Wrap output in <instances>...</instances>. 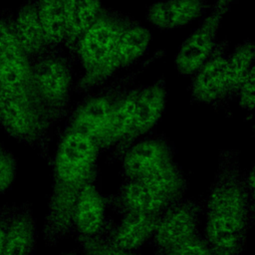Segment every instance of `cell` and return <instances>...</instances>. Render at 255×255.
<instances>
[{
    "instance_id": "27",
    "label": "cell",
    "mask_w": 255,
    "mask_h": 255,
    "mask_svg": "<svg viewBox=\"0 0 255 255\" xmlns=\"http://www.w3.org/2000/svg\"><path fill=\"white\" fill-rule=\"evenodd\" d=\"M17 174V159L13 153L0 142V193L8 190Z\"/></svg>"
},
{
    "instance_id": "19",
    "label": "cell",
    "mask_w": 255,
    "mask_h": 255,
    "mask_svg": "<svg viewBox=\"0 0 255 255\" xmlns=\"http://www.w3.org/2000/svg\"><path fill=\"white\" fill-rule=\"evenodd\" d=\"M139 86L129 88L116 105L99 140L101 151L111 150L128 133L135 109Z\"/></svg>"
},
{
    "instance_id": "6",
    "label": "cell",
    "mask_w": 255,
    "mask_h": 255,
    "mask_svg": "<svg viewBox=\"0 0 255 255\" xmlns=\"http://www.w3.org/2000/svg\"><path fill=\"white\" fill-rule=\"evenodd\" d=\"M162 55V50L157 51L138 70L106 83L100 90L90 93L70 116L65 130L82 133L92 138L98 144L111 115L122 96L130 88V85L137 76L155 60L161 58Z\"/></svg>"
},
{
    "instance_id": "32",
    "label": "cell",
    "mask_w": 255,
    "mask_h": 255,
    "mask_svg": "<svg viewBox=\"0 0 255 255\" xmlns=\"http://www.w3.org/2000/svg\"><path fill=\"white\" fill-rule=\"evenodd\" d=\"M253 125H252V133H253V136H255V113L253 115Z\"/></svg>"
},
{
    "instance_id": "1",
    "label": "cell",
    "mask_w": 255,
    "mask_h": 255,
    "mask_svg": "<svg viewBox=\"0 0 255 255\" xmlns=\"http://www.w3.org/2000/svg\"><path fill=\"white\" fill-rule=\"evenodd\" d=\"M100 152L92 138L64 129L51 160L52 186L42 229L45 246L75 235V206L85 187L98 182Z\"/></svg>"
},
{
    "instance_id": "3",
    "label": "cell",
    "mask_w": 255,
    "mask_h": 255,
    "mask_svg": "<svg viewBox=\"0 0 255 255\" xmlns=\"http://www.w3.org/2000/svg\"><path fill=\"white\" fill-rule=\"evenodd\" d=\"M130 21L131 18L119 11L102 9L79 42L77 61L81 63L84 73L75 84L74 92H91L108 83L119 71L116 63L117 45Z\"/></svg>"
},
{
    "instance_id": "21",
    "label": "cell",
    "mask_w": 255,
    "mask_h": 255,
    "mask_svg": "<svg viewBox=\"0 0 255 255\" xmlns=\"http://www.w3.org/2000/svg\"><path fill=\"white\" fill-rule=\"evenodd\" d=\"M139 180L153 190L174 200L185 197L189 188L187 176L174 160L165 163Z\"/></svg>"
},
{
    "instance_id": "12",
    "label": "cell",
    "mask_w": 255,
    "mask_h": 255,
    "mask_svg": "<svg viewBox=\"0 0 255 255\" xmlns=\"http://www.w3.org/2000/svg\"><path fill=\"white\" fill-rule=\"evenodd\" d=\"M227 41L218 42L203 65L195 73L191 95L199 103L218 108L224 105L227 70Z\"/></svg>"
},
{
    "instance_id": "15",
    "label": "cell",
    "mask_w": 255,
    "mask_h": 255,
    "mask_svg": "<svg viewBox=\"0 0 255 255\" xmlns=\"http://www.w3.org/2000/svg\"><path fill=\"white\" fill-rule=\"evenodd\" d=\"M98 182L85 187L74 210L73 224L75 236H101L108 224L106 200L98 188Z\"/></svg>"
},
{
    "instance_id": "33",
    "label": "cell",
    "mask_w": 255,
    "mask_h": 255,
    "mask_svg": "<svg viewBox=\"0 0 255 255\" xmlns=\"http://www.w3.org/2000/svg\"><path fill=\"white\" fill-rule=\"evenodd\" d=\"M254 226H255V223H254Z\"/></svg>"
},
{
    "instance_id": "11",
    "label": "cell",
    "mask_w": 255,
    "mask_h": 255,
    "mask_svg": "<svg viewBox=\"0 0 255 255\" xmlns=\"http://www.w3.org/2000/svg\"><path fill=\"white\" fill-rule=\"evenodd\" d=\"M105 200L107 207L119 215L126 213L160 215L178 201L153 190L140 180H123L117 192L105 196Z\"/></svg>"
},
{
    "instance_id": "10",
    "label": "cell",
    "mask_w": 255,
    "mask_h": 255,
    "mask_svg": "<svg viewBox=\"0 0 255 255\" xmlns=\"http://www.w3.org/2000/svg\"><path fill=\"white\" fill-rule=\"evenodd\" d=\"M173 156L174 148L165 137H142L132 144L121 159V177L123 180H139L172 161Z\"/></svg>"
},
{
    "instance_id": "17",
    "label": "cell",
    "mask_w": 255,
    "mask_h": 255,
    "mask_svg": "<svg viewBox=\"0 0 255 255\" xmlns=\"http://www.w3.org/2000/svg\"><path fill=\"white\" fill-rule=\"evenodd\" d=\"M206 0H165L152 4L147 20L160 29H174L186 25L208 8Z\"/></svg>"
},
{
    "instance_id": "4",
    "label": "cell",
    "mask_w": 255,
    "mask_h": 255,
    "mask_svg": "<svg viewBox=\"0 0 255 255\" xmlns=\"http://www.w3.org/2000/svg\"><path fill=\"white\" fill-rule=\"evenodd\" d=\"M0 125L12 137L37 151L51 164L54 126L36 93L0 87Z\"/></svg>"
},
{
    "instance_id": "14",
    "label": "cell",
    "mask_w": 255,
    "mask_h": 255,
    "mask_svg": "<svg viewBox=\"0 0 255 255\" xmlns=\"http://www.w3.org/2000/svg\"><path fill=\"white\" fill-rule=\"evenodd\" d=\"M37 237V225L31 203L11 204L3 255H33Z\"/></svg>"
},
{
    "instance_id": "7",
    "label": "cell",
    "mask_w": 255,
    "mask_h": 255,
    "mask_svg": "<svg viewBox=\"0 0 255 255\" xmlns=\"http://www.w3.org/2000/svg\"><path fill=\"white\" fill-rule=\"evenodd\" d=\"M204 199L183 197L171 204L160 215L150 242L153 255H162L188 239L199 230Z\"/></svg>"
},
{
    "instance_id": "13",
    "label": "cell",
    "mask_w": 255,
    "mask_h": 255,
    "mask_svg": "<svg viewBox=\"0 0 255 255\" xmlns=\"http://www.w3.org/2000/svg\"><path fill=\"white\" fill-rule=\"evenodd\" d=\"M159 215L126 213L115 222L109 218L104 233L100 236L109 245L123 250L139 252L151 240Z\"/></svg>"
},
{
    "instance_id": "18",
    "label": "cell",
    "mask_w": 255,
    "mask_h": 255,
    "mask_svg": "<svg viewBox=\"0 0 255 255\" xmlns=\"http://www.w3.org/2000/svg\"><path fill=\"white\" fill-rule=\"evenodd\" d=\"M15 30L20 46L30 61L49 49L38 12L37 0H25L20 5L15 14Z\"/></svg>"
},
{
    "instance_id": "26",
    "label": "cell",
    "mask_w": 255,
    "mask_h": 255,
    "mask_svg": "<svg viewBox=\"0 0 255 255\" xmlns=\"http://www.w3.org/2000/svg\"><path fill=\"white\" fill-rule=\"evenodd\" d=\"M162 255H214L203 233L198 231Z\"/></svg>"
},
{
    "instance_id": "30",
    "label": "cell",
    "mask_w": 255,
    "mask_h": 255,
    "mask_svg": "<svg viewBox=\"0 0 255 255\" xmlns=\"http://www.w3.org/2000/svg\"><path fill=\"white\" fill-rule=\"evenodd\" d=\"M11 211V204H5L0 207V255H3L5 237L7 231L8 219Z\"/></svg>"
},
{
    "instance_id": "16",
    "label": "cell",
    "mask_w": 255,
    "mask_h": 255,
    "mask_svg": "<svg viewBox=\"0 0 255 255\" xmlns=\"http://www.w3.org/2000/svg\"><path fill=\"white\" fill-rule=\"evenodd\" d=\"M66 20L65 49L73 63L77 61L79 42L101 13V0H63Z\"/></svg>"
},
{
    "instance_id": "22",
    "label": "cell",
    "mask_w": 255,
    "mask_h": 255,
    "mask_svg": "<svg viewBox=\"0 0 255 255\" xmlns=\"http://www.w3.org/2000/svg\"><path fill=\"white\" fill-rule=\"evenodd\" d=\"M150 34L135 20L131 19L120 37L116 51L118 70L128 67L138 60L147 50Z\"/></svg>"
},
{
    "instance_id": "20",
    "label": "cell",
    "mask_w": 255,
    "mask_h": 255,
    "mask_svg": "<svg viewBox=\"0 0 255 255\" xmlns=\"http://www.w3.org/2000/svg\"><path fill=\"white\" fill-rule=\"evenodd\" d=\"M255 66V42L245 40L228 56L224 104L237 97L245 79Z\"/></svg>"
},
{
    "instance_id": "29",
    "label": "cell",
    "mask_w": 255,
    "mask_h": 255,
    "mask_svg": "<svg viewBox=\"0 0 255 255\" xmlns=\"http://www.w3.org/2000/svg\"><path fill=\"white\" fill-rule=\"evenodd\" d=\"M246 187L249 197V206H250V222L251 226H254L255 223V161L253 162L248 173H245Z\"/></svg>"
},
{
    "instance_id": "5",
    "label": "cell",
    "mask_w": 255,
    "mask_h": 255,
    "mask_svg": "<svg viewBox=\"0 0 255 255\" xmlns=\"http://www.w3.org/2000/svg\"><path fill=\"white\" fill-rule=\"evenodd\" d=\"M73 61L65 48L48 49L31 60L34 90L53 126L69 113L73 86Z\"/></svg>"
},
{
    "instance_id": "28",
    "label": "cell",
    "mask_w": 255,
    "mask_h": 255,
    "mask_svg": "<svg viewBox=\"0 0 255 255\" xmlns=\"http://www.w3.org/2000/svg\"><path fill=\"white\" fill-rule=\"evenodd\" d=\"M240 107L248 112H255V66L241 86L238 95Z\"/></svg>"
},
{
    "instance_id": "23",
    "label": "cell",
    "mask_w": 255,
    "mask_h": 255,
    "mask_svg": "<svg viewBox=\"0 0 255 255\" xmlns=\"http://www.w3.org/2000/svg\"><path fill=\"white\" fill-rule=\"evenodd\" d=\"M37 6L48 48H65L66 20L64 1L37 0Z\"/></svg>"
},
{
    "instance_id": "25",
    "label": "cell",
    "mask_w": 255,
    "mask_h": 255,
    "mask_svg": "<svg viewBox=\"0 0 255 255\" xmlns=\"http://www.w3.org/2000/svg\"><path fill=\"white\" fill-rule=\"evenodd\" d=\"M84 255H140L139 252L123 250L106 243L100 236H76Z\"/></svg>"
},
{
    "instance_id": "8",
    "label": "cell",
    "mask_w": 255,
    "mask_h": 255,
    "mask_svg": "<svg viewBox=\"0 0 255 255\" xmlns=\"http://www.w3.org/2000/svg\"><path fill=\"white\" fill-rule=\"evenodd\" d=\"M165 97V81L163 77L152 84L139 86L129 131L119 144L110 150L109 163L121 160L127 150L154 127L164 109Z\"/></svg>"
},
{
    "instance_id": "31",
    "label": "cell",
    "mask_w": 255,
    "mask_h": 255,
    "mask_svg": "<svg viewBox=\"0 0 255 255\" xmlns=\"http://www.w3.org/2000/svg\"><path fill=\"white\" fill-rule=\"evenodd\" d=\"M60 255H84L81 250H70V251H65L61 253Z\"/></svg>"
},
{
    "instance_id": "24",
    "label": "cell",
    "mask_w": 255,
    "mask_h": 255,
    "mask_svg": "<svg viewBox=\"0 0 255 255\" xmlns=\"http://www.w3.org/2000/svg\"><path fill=\"white\" fill-rule=\"evenodd\" d=\"M29 59L22 50L15 30V14L0 10V64Z\"/></svg>"
},
{
    "instance_id": "2",
    "label": "cell",
    "mask_w": 255,
    "mask_h": 255,
    "mask_svg": "<svg viewBox=\"0 0 255 255\" xmlns=\"http://www.w3.org/2000/svg\"><path fill=\"white\" fill-rule=\"evenodd\" d=\"M239 151L219 152L217 168L204 198L203 235L214 255H242L251 227L249 197Z\"/></svg>"
},
{
    "instance_id": "9",
    "label": "cell",
    "mask_w": 255,
    "mask_h": 255,
    "mask_svg": "<svg viewBox=\"0 0 255 255\" xmlns=\"http://www.w3.org/2000/svg\"><path fill=\"white\" fill-rule=\"evenodd\" d=\"M233 0H216L209 15L183 42L175 58V65L182 75H193L208 59L217 42L216 36L223 15Z\"/></svg>"
}]
</instances>
